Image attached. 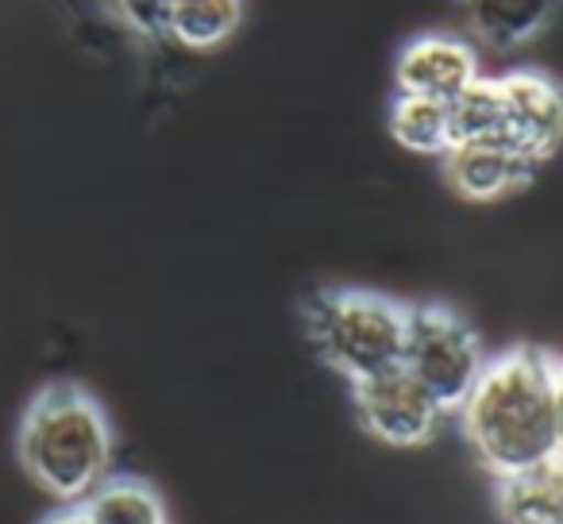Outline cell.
Returning <instances> with one entry per match:
<instances>
[{
    "instance_id": "cell-10",
    "label": "cell",
    "mask_w": 563,
    "mask_h": 524,
    "mask_svg": "<svg viewBox=\"0 0 563 524\" xmlns=\"http://www.w3.org/2000/svg\"><path fill=\"white\" fill-rule=\"evenodd\" d=\"M501 524H563V455L494 482Z\"/></svg>"
},
{
    "instance_id": "cell-6",
    "label": "cell",
    "mask_w": 563,
    "mask_h": 524,
    "mask_svg": "<svg viewBox=\"0 0 563 524\" xmlns=\"http://www.w3.org/2000/svg\"><path fill=\"white\" fill-rule=\"evenodd\" d=\"M501 97H506V124L501 143L525 155L529 163L544 166L563 143V89L540 70L501 74Z\"/></svg>"
},
{
    "instance_id": "cell-16",
    "label": "cell",
    "mask_w": 563,
    "mask_h": 524,
    "mask_svg": "<svg viewBox=\"0 0 563 524\" xmlns=\"http://www.w3.org/2000/svg\"><path fill=\"white\" fill-rule=\"evenodd\" d=\"M552 393H555V416L563 432V355H552Z\"/></svg>"
},
{
    "instance_id": "cell-2",
    "label": "cell",
    "mask_w": 563,
    "mask_h": 524,
    "mask_svg": "<svg viewBox=\"0 0 563 524\" xmlns=\"http://www.w3.org/2000/svg\"><path fill=\"white\" fill-rule=\"evenodd\" d=\"M16 451L27 478L63 505H81L112 475L109 413L74 382L47 386L20 421Z\"/></svg>"
},
{
    "instance_id": "cell-12",
    "label": "cell",
    "mask_w": 563,
    "mask_h": 524,
    "mask_svg": "<svg viewBox=\"0 0 563 524\" xmlns=\"http://www.w3.org/2000/svg\"><path fill=\"white\" fill-rule=\"evenodd\" d=\"M78 509L89 524H170L163 493L135 475H109Z\"/></svg>"
},
{
    "instance_id": "cell-5",
    "label": "cell",
    "mask_w": 563,
    "mask_h": 524,
    "mask_svg": "<svg viewBox=\"0 0 563 524\" xmlns=\"http://www.w3.org/2000/svg\"><path fill=\"white\" fill-rule=\"evenodd\" d=\"M352 405L360 428L386 447H424L448 416L406 367L355 382Z\"/></svg>"
},
{
    "instance_id": "cell-15",
    "label": "cell",
    "mask_w": 563,
    "mask_h": 524,
    "mask_svg": "<svg viewBox=\"0 0 563 524\" xmlns=\"http://www.w3.org/2000/svg\"><path fill=\"white\" fill-rule=\"evenodd\" d=\"M101 4L135 40H147V43L166 40V0H101Z\"/></svg>"
},
{
    "instance_id": "cell-13",
    "label": "cell",
    "mask_w": 563,
    "mask_h": 524,
    "mask_svg": "<svg viewBox=\"0 0 563 524\" xmlns=\"http://www.w3.org/2000/svg\"><path fill=\"white\" fill-rule=\"evenodd\" d=\"M386 127H390L394 143H401L413 155L444 158L452 150V120H448L444 101L394 93L390 112H386Z\"/></svg>"
},
{
    "instance_id": "cell-7",
    "label": "cell",
    "mask_w": 563,
    "mask_h": 524,
    "mask_svg": "<svg viewBox=\"0 0 563 524\" xmlns=\"http://www.w3.org/2000/svg\"><path fill=\"white\" fill-rule=\"evenodd\" d=\"M478 78V55L467 40L455 35H417L401 47L394 63V86L398 93L429 97V101H452Z\"/></svg>"
},
{
    "instance_id": "cell-11",
    "label": "cell",
    "mask_w": 563,
    "mask_h": 524,
    "mask_svg": "<svg viewBox=\"0 0 563 524\" xmlns=\"http://www.w3.org/2000/svg\"><path fill=\"white\" fill-rule=\"evenodd\" d=\"M243 0H166V40L186 51H217L240 32Z\"/></svg>"
},
{
    "instance_id": "cell-8",
    "label": "cell",
    "mask_w": 563,
    "mask_h": 524,
    "mask_svg": "<svg viewBox=\"0 0 563 524\" xmlns=\"http://www.w3.org/2000/svg\"><path fill=\"white\" fill-rule=\"evenodd\" d=\"M440 163H444V181L452 186V193L475 204L501 201V197L525 189L540 174L537 163L517 155V150L501 140L455 143Z\"/></svg>"
},
{
    "instance_id": "cell-17",
    "label": "cell",
    "mask_w": 563,
    "mask_h": 524,
    "mask_svg": "<svg viewBox=\"0 0 563 524\" xmlns=\"http://www.w3.org/2000/svg\"><path fill=\"white\" fill-rule=\"evenodd\" d=\"M43 524H89V521H86V513H81L78 505H63L58 513H51Z\"/></svg>"
},
{
    "instance_id": "cell-14",
    "label": "cell",
    "mask_w": 563,
    "mask_h": 524,
    "mask_svg": "<svg viewBox=\"0 0 563 524\" xmlns=\"http://www.w3.org/2000/svg\"><path fill=\"white\" fill-rule=\"evenodd\" d=\"M448 120H452V147L455 143L501 140V124H506L501 81L478 74L460 97L448 101Z\"/></svg>"
},
{
    "instance_id": "cell-3",
    "label": "cell",
    "mask_w": 563,
    "mask_h": 524,
    "mask_svg": "<svg viewBox=\"0 0 563 524\" xmlns=\"http://www.w3.org/2000/svg\"><path fill=\"white\" fill-rule=\"evenodd\" d=\"M301 324L317 359L355 386L401 367L409 305L375 290L324 286L301 301Z\"/></svg>"
},
{
    "instance_id": "cell-1",
    "label": "cell",
    "mask_w": 563,
    "mask_h": 524,
    "mask_svg": "<svg viewBox=\"0 0 563 524\" xmlns=\"http://www.w3.org/2000/svg\"><path fill=\"white\" fill-rule=\"evenodd\" d=\"M467 447L494 482L563 455L552 393V355L517 344L486 359L475 390L460 409Z\"/></svg>"
},
{
    "instance_id": "cell-9",
    "label": "cell",
    "mask_w": 563,
    "mask_h": 524,
    "mask_svg": "<svg viewBox=\"0 0 563 524\" xmlns=\"http://www.w3.org/2000/svg\"><path fill=\"white\" fill-rule=\"evenodd\" d=\"M471 35L490 51H521L560 16L563 0H460Z\"/></svg>"
},
{
    "instance_id": "cell-4",
    "label": "cell",
    "mask_w": 563,
    "mask_h": 524,
    "mask_svg": "<svg viewBox=\"0 0 563 524\" xmlns=\"http://www.w3.org/2000/svg\"><path fill=\"white\" fill-rule=\"evenodd\" d=\"M401 367L437 398L444 413H455L467 401V393L475 390L478 375L486 367L483 339L471 328L467 316L455 313L444 301L409 305Z\"/></svg>"
}]
</instances>
